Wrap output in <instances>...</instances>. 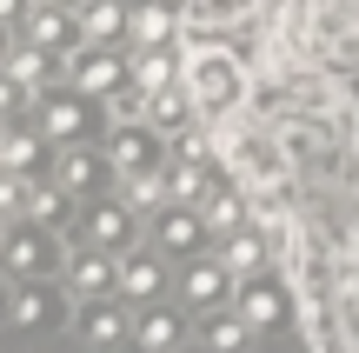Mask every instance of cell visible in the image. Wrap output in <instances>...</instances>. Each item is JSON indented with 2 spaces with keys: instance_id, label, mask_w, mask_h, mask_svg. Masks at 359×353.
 <instances>
[{
  "instance_id": "21",
  "label": "cell",
  "mask_w": 359,
  "mask_h": 353,
  "mask_svg": "<svg viewBox=\"0 0 359 353\" xmlns=\"http://www.w3.org/2000/svg\"><path fill=\"white\" fill-rule=\"evenodd\" d=\"M187 314H193V307H167V300L140 307V320H133V340H140V347H154V353L187 347Z\"/></svg>"
},
{
  "instance_id": "18",
  "label": "cell",
  "mask_w": 359,
  "mask_h": 353,
  "mask_svg": "<svg viewBox=\"0 0 359 353\" xmlns=\"http://www.w3.org/2000/svg\"><path fill=\"white\" fill-rule=\"evenodd\" d=\"M200 347H213V353H246V347H259V327L240 314V307H213V314H200V333H193Z\"/></svg>"
},
{
  "instance_id": "28",
  "label": "cell",
  "mask_w": 359,
  "mask_h": 353,
  "mask_svg": "<svg viewBox=\"0 0 359 353\" xmlns=\"http://www.w3.org/2000/svg\"><path fill=\"white\" fill-rule=\"evenodd\" d=\"M20 107H34V93H27L20 80H13L7 67H0V120H13V114H20Z\"/></svg>"
},
{
  "instance_id": "26",
  "label": "cell",
  "mask_w": 359,
  "mask_h": 353,
  "mask_svg": "<svg viewBox=\"0 0 359 353\" xmlns=\"http://www.w3.org/2000/svg\"><path fill=\"white\" fill-rule=\"evenodd\" d=\"M253 0H187V20H246Z\"/></svg>"
},
{
  "instance_id": "19",
  "label": "cell",
  "mask_w": 359,
  "mask_h": 353,
  "mask_svg": "<svg viewBox=\"0 0 359 353\" xmlns=\"http://www.w3.org/2000/svg\"><path fill=\"white\" fill-rule=\"evenodd\" d=\"M219 253H226V267L246 280V274H259V267H273V253H280V247H273V234L259 220H240L233 234H219Z\"/></svg>"
},
{
  "instance_id": "29",
  "label": "cell",
  "mask_w": 359,
  "mask_h": 353,
  "mask_svg": "<svg viewBox=\"0 0 359 353\" xmlns=\"http://www.w3.org/2000/svg\"><path fill=\"white\" fill-rule=\"evenodd\" d=\"M7 314H13V274L0 267V320H7Z\"/></svg>"
},
{
  "instance_id": "5",
  "label": "cell",
  "mask_w": 359,
  "mask_h": 353,
  "mask_svg": "<svg viewBox=\"0 0 359 353\" xmlns=\"http://www.w3.org/2000/svg\"><path fill=\"white\" fill-rule=\"evenodd\" d=\"M219 147H226V167L240 173L253 194H280L286 180H293V160H286V147L273 140V133L246 127V133H219Z\"/></svg>"
},
{
  "instance_id": "32",
  "label": "cell",
  "mask_w": 359,
  "mask_h": 353,
  "mask_svg": "<svg viewBox=\"0 0 359 353\" xmlns=\"http://www.w3.org/2000/svg\"><path fill=\"white\" fill-rule=\"evenodd\" d=\"M127 7H133V0H127Z\"/></svg>"
},
{
  "instance_id": "2",
  "label": "cell",
  "mask_w": 359,
  "mask_h": 353,
  "mask_svg": "<svg viewBox=\"0 0 359 353\" xmlns=\"http://www.w3.org/2000/svg\"><path fill=\"white\" fill-rule=\"evenodd\" d=\"M67 240L60 227L34 220V213H20V220L0 227V267H7L13 280H67Z\"/></svg>"
},
{
  "instance_id": "10",
  "label": "cell",
  "mask_w": 359,
  "mask_h": 353,
  "mask_svg": "<svg viewBox=\"0 0 359 353\" xmlns=\"http://www.w3.org/2000/svg\"><path fill=\"white\" fill-rule=\"evenodd\" d=\"M107 154H114L120 180H133V173L167 167V160H173V147H167V133H160L154 120H114V127H107Z\"/></svg>"
},
{
  "instance_id": "7",
  "label": "cell",
  "mask_w": 359,
  "mask_h": 353,
  "mask_svg": "<svg viewBox=\"0 0 359 353\" xmlns=\"http://www.w3.org/2000/svg\"><path fill=\"white\" fill-rule=\"evenodd\" d=\"M233 287H240V274L226 267V253L206 247V253H193V260H180V287H173V300L193 307V314H213V307L233 300Z\"/></svg>"
},
{
  "instance_id": "23",
  "label": "cell",
  "mask_w": 359,
  "mask_h": 353,
  "mask_svg": "<svg viewBox=\"0 0 359 353\" xmlns=\"http://www.w3.org/2000/svg\"><path fill=\"white\" fill-rule=\"evenodd\" d=\"M74 207H80V200L67 194V187L53 180V173H34V180H27V213H34V220L67 227V220H74Z\"/></svg>"
},
{
  "instance_id": "27",
  "label": "cell",
  "mask_w": 359,
  "mask_h": 353,
  "mask_svg": "<svg viewBox=\"0 0 359 353\" xmlns=\"http://www.w3.org/2000/svg\"><path fill=\"white\" fill-rule=\"evenodd\" d=\"M339 314H346V347H359V267L339 274Z\"/></svg>"
},
{
  "instance_id": "31",
  "label": "cell",
  "mask_w": 359,
  "mask_h": 353,
  "mask_svg": "<svg viewBox=\"0 0 359 353\" xmlns=\"http://www.w3.org/2000/svg\"><path fill=\"white\" fill-rule=\"evenodd\" d=\"M47 7H74V13H80V7H87V0H47Z\"/></svg>"
},
{
  "instance_id": "9",
  "label": "cell",
  "mask_w": 359,
  "mask_h": 353,
  "mask_svg": "<svg viewBox=\"0 0 359 353\" xmlns=\"http://www.w3.org/2000/svg\"><path fill=\"white\" fill-rule=\"evenodd\" d=\"M173 253L167 247H154V240H147V247H127L120 253V293H127L133 307H154V300H167V293L180 287V274H173Z\"/></svg>"
},
{
  "instance_id": "14",
  "label": "cell",
  "mask_w": 359,
  "mask_h": 353,
  "mask_svg": "<svg viewBox=\"0 0 359 353\" xmlns=\"http://www.w3.org/2000/svg\"><path fill=\"white\" fill-rule=\"evenodd\" d=\"M13 34H27L34 47L60 53V60H74V53L87 47V27H80V13H74V7H47V0H34V13H27Z\"/></svg>"
},
{
  "instance_id": "13",
  "label": "cell",
  "mask_w": 359,
  "mask_h": 353,
  "mask_svg": "<svg viewBox=\"0 0 359 353\" xmlns=\"http://www.w3.org/2000/svg\"><path fill=\"white\" fill-rule=\"evenodd\" d=\"M140 207H133L127 194H93V200H80V227H87V240H100V247H114V253H127L133 247V234H140Z\"/></svg>"
},
{
  "instance_id": "1",
  "label": "cell",
  "mask_w": 359,
  "mask_h": 353,
  "mask_svg": "<svg viewBox=\"0 0 359 353\" xmlns=\"http://www.w3.org/2000/svg\"><path fill=\"white\" fill-rule=\"evenodd\" d=\"M233 307L259 327V340H280V333H293L299 320H306V293H299V280L280 274V267L246 274L240 287H233Z\"/></svg>"
},
{
  "instance_id": "24",
  "label": "cell",
  "mask_w": 359,
  "mask_h": 353,
  "mask_svg": "<svg viewBox=\"0 0 359 353\" xmlns=\"http://www.w3.org/2000/svg\"><path fill=\"white\" fill-rule=\"evenodd\" d=\"M127 0H87L80 7V27H87V40H127Z\"/></svg>"
},
{
  "instance_id": "20",
  "label": "cell",
  "mask_w": 359,
  "mask_h": 353,
  "mask_svg": "<svg viewBox=\"0 0 359 353\" xmlns=\"http://www.w3.org/2000/svg\"><path fill=\"white\" fill-rule=\"evenodd\" d=\"M133 80H140L147 93L187 80V53H180V40H147V47H133Z\"/></svg>"
},
{
  "instance_id": "12",
  "label": "cell",
  "mask_w": 359,
  "mask_h": 353,
  "mask_svg": "<svg viewBox=\"0 0 359 353\" xmlns=\"http://www.w3.org/2000/svg\"><path fill=\"white\" fill-rule=\"evenodd\" d=\"M213 220H206V207H193V200H167V207L154 213V247H167L173 260H193V253L213 247Z\"/></svg>"
},
{
  "instance_id": "6",
  "label": "cell",
  "mask_w": 359,
  "mask_h": 353,
  "mask_svg": "<svg viewBox=\"0 0 359 353\" xmlns=\"http://www.w3.org/2000/svg\"><path fill=\"white\" fill-rule=\"evenodd\" d=\"M53 180L67 187L74 200H93V194H114V180H120V167H114V154H107V140L93 147V140H74V147H53Z\"/></svg>"
},
{
  "instance_id": "16",
  "label": "cell",
  "mask_w": 359,
  "mask_h": 353,
  "mask_svg": "<svg viewBox=\"0 0 359 353\" xmlns=\"http://www.w3.org/2000/svg\"><path fill=\"white\" fill-rule=\"evenodd\" d=\"M67 287H74V300L120 293V253H114V247H100V240H80L74 260H67Z\"/></svg>"
},
{
  "instance_id": "15",
  "label": "cell",
  "mask_w": 359,
  "mask_h": 353,
  "mask_svg": "<svg viewBox=\"0 0 359 353\" xmlns=\"http://www.w3.org/2000/svg\"><path fill=\"white\" fill-rule=\"evenodd\" d=\"M0 167H13V173H47L53 167V140H47V127L40 120H0Z\"/></svg>"
},
{
  "instance_id": "30",
  "label": "cell",
  "mask_w": 359,
  "mask_h": 353,
  "mask_svg": "<svg viewBox=\"0 0 359 353\" xmlns=\"http://www.w3.org/2000/svg\"><path fill=\"white\" fill-rule=\"evenodd\" d=\"M7 47H13V27L0 20V67H7Z\"/></svg>"
},
{
  "instance_id": "17",
  "label": "cell",
  "mask_w": 359,
  "mask_h": 353,
  "mask_svg": "<svg viewBox=\"0 0 359 353\" xmlns=\"http://www.w3.org/2000/svg\"><path fill=\"white\" fill-rule=\"evenodd\" d=\"M147 120H154L167 140H180V133H193L206 114H200V100H193V87H187V80H173V87L147 93Z\"/></svg>"
},
{
  "instance_id": "25",
  "label": "cell",
  "mask_w": 359,
  "mask_h": 353,
  "mask_svg": "<svg viewBox=\"0 0 359 353\" xmlns=\"http://www.w3.org/2000/svg\"><path fill=\"white\" fill-rule=\"evenodd\" d=\"M20 213H27V173L0 167V227H7V220H20Z\"/></svg>"
},
{
  "instance_id": "8",
  "label": "cell",
  "mask_w": 359,
  "mask_h": 353,
  "mask_svg": "<svg viewBox=\"0 0 359 353\" xmlns=\"http://www.w3.org/2000/svg\"><path fill=\"white\" fill-rule=\"evenodd\" d=\"M133 320H140V307L127 300V293H93V300H74V340L80 347H120L133 340Z\"/></svg>"
},
{
  "instance_id": "22",
  "label": "cell",
  "mask_w": 359,
  "mask_h": 353,
  "mask_svg": "<svg viewBox=\"0 0 359 353\" xmlns=\"http://www.w3.org/2000/svg\"><path fill=\"white\" fill-rule=\"evenodd\" d=\"M180 20H187V13H180L173 0H133V13H127V47H147V40H180Z\"/></svg>"
},
{
  "instance_id": "11",
  "label": "cell",
  "mask_w": 359,
  "mask_h": 353,
  "mask_svg": "<svg viewBox=\"0 0 359 353\" xmlns=\"http://www.w3.org/2000/svg\"><path fill=\"white\" fill-rule=\"evenodd\" d=\"M74 287L67 280H13V333H53L60 320H74Z\"/></svg>"
},
{
  "instance_id": "3",
  "label": "cell",
  "mask_w": 359,
  "mask_h": 353,
  "mask_svg": "<svg viewBox=\"0 0 359 353\" xmlns=\"http://www.w3.org/2000/svg\"><path fill=\"white\" fill-rule=\"evenodd\" d=\"M34 120L47 127V140L53 147H74V140H107L100 133V93H87V87H74V80H53V87H40L34 93Z\"/></svg>"
},
{
  "instance_id": "4",
  "label": "cell",
  "mask_w": 359,
  "mask_h": 353,
  "mask_svg": "<svg viewBox=\"0 0 359 353\" xmlns=\"http://www.w3.org/2000/svg\"><path fill=\"white\" fill-rule=\"evenodd\" d=\"M187 87H193V100H200V114L206 120H226V114H240L246 107V67L233 60L226 47H193L187 53Z\"/></svg>"
}]
</instances>
